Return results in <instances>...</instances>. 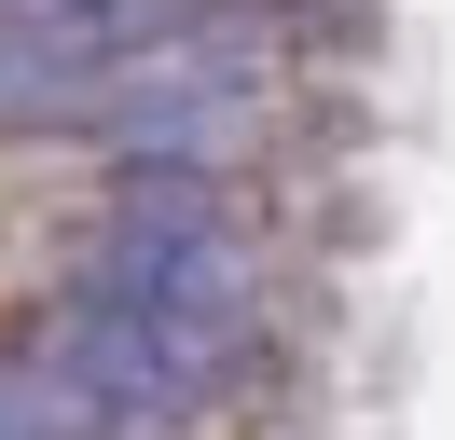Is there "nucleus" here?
Listing matches in <instances>:
<instances>
[]
</instances>
